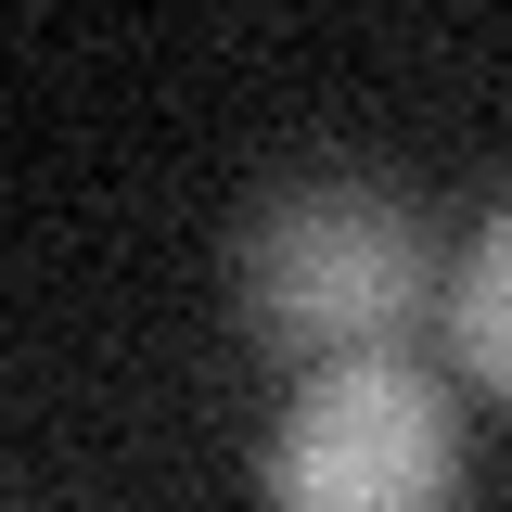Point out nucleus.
Listing matches in <instances>:
<instances>
[{
    "instance_id": "f257e3e1",
    "label": "nucleus",
    "mask_w": 512,
    "mask_h": 512,
    "mask_svg": "<svg viewBox=\"0 0 512 512\" xmlns=\"http://www.w3.org/2000/svg\"><path fill=\"white\" fill-rule=\"evenodd\" d=\"M231 295H244V333L269 359L320 372V359L410 346L436 320V295H448V256H436V218L397 180H372V167H308V180L256 192Z\"/></svg>"
},
{
    "instance_id": "f03ea898",
    "label": "nucleus",
    "mask_w": 512,
    "mask_h": 512,
    "mask_svg": "<svg viewBox=\"0 0 512 512\" xmlns=\"http://www.w3.org/2000/svg\"><path fill=\"white\" fill-rule=\"evenodd\" d=\"M269 512H461V397L410 346L295 372L269 461Z\"/></svg>"
},
{
    "instance_id": "7ed1b4c3",
    "label": "nucleus",
    "mask_w": 512,
    "mask_h": 512,
    "mask_svg": "<svg viewBox=\"0 0 512 512\" xmlns=\"http://www.w3.org/2000/svg\"><path fill=\"white\" fill-rule=\"evenodd\" d=\"M436 320H448V346H461V372H474V384L512 410V205H487V231L461 244V269H448Z\"/></svg>"
}]
</instances>
